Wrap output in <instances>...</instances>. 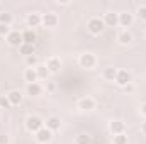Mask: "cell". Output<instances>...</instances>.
Wrapping results in <instances>:
<instances>
[{
  "label": "cell",
  "mask_w": 146,
  "mask_h": 144,
  "mask_svg": "<svg viewBox=\"0 0 146 144\" xmlns=\"http://www.w3.org/2000/svg\"><path fill=\"white\" fill-rule=\"evenodd\" d=\"M106 29V24L100 17H92L87 20V31L92 34V36H100Z\"/></svg>",
  "instance_id": "cell-1"
},
{
  "label": "cell",
  "mask_w": 146,
  "mask_h": 144,
  "mask_svg": "<svg viewBox=\"0 0 146 144\" xmlns=\"http://www.w3.org/2000/svg\"><path fill=\"white\" fill-rule=\"evenodd\" d=\"M78 65H80V68H83V70H94L95 68V65H97V58H95V54L94 53H82L80 56H78Z\"/></svg>",
  "instance_id": "cell-2"
},
{
  "label": "cell",
  "mask_w": 146,
  "mask_h": 144,
  "mask_svg": "<svg viewBox=\"0 0 146 144\" xmlns=\"http://www.w3.org/2000/svg\"><path fill=\"white\" fill-rule=\"evenodd\" d=\"M24 126H26V129H27L29 132L36 134L39 129H42V127H44V120H42L39 115H27V117H26Z\"/></svg>",
  "instance_id": "cell-3"
},
{
  "label": "cell",
  "mask_w": 146,
  "mask_h": 144,
  "mask_svg": "<svg viewBox=\"0 0 146 144\" xmlns=\"http://www.w3.org/2000/svg\"><path fill=\"white\" fill-rule=\"evenodd\" d=\"M60 24V17L54 14V12H46V14H41V26L48 27V29H53Z\"/></svg>",
  "instance_id": "cell-4"
},
{
  "label": "cell",
  "mask_w": 146,
  "mask_h": 144,
  "mask_svg": "<svg viewBox=\"0 0 146 144\" xmlns=\"http://www.w3.org/2000/svg\"><path fill=\"white\" fill-rule=\"evenodd\" d=\"M76 105H78V108H80L82 112H92L94 108L97 107V102H95L94 97H88V95H87V97H82Z\"/></svg>",
  "instance_id": "cell-5"
},
{
  "label": "cell",
  "mask_w": 146,
  "mask_h": 144,
  "mask_svg": "<svg viewBox=\"0 0 146 144\" xmlns=\"http://www.w3.org/2000/svg\"><path fill=\"white\" fill-rule=\"evenodd\" d=\"M5 39H7L9 46L17 48V49H19V48H21V44L24 42V41H22V32H21V31H17V29H12V31H10V34L5 37Z\"/></svg>",
  "instance_id": "cell-6"
},
{
  "label": "cell",
  "mask_w": 146,
  "mask_h": 144,
  "mask_svg": "<svg viewBox=\"0 0 146 144\" xmlns=\"http://www.w3.org/2000/svg\"><path fill=\"white\" fill-rule=\"evenodd\" d=\"M34 137H36V141L39 144H48V143H51V139H53V132L44 126L42 129H39L36 134H34Z\"/></svg>",
  "instance_id": "cell-7"
},
{
  "label": "cell",
  "mask_w": 146,
  "mask_h": 144,
  "mask_svg": "<svg viewBox=\"0 0 146 144\" xmlns=\"http://www.w3.org/2000/svg\"><path fill=\"white\" fill-rule=\"evenodd\" d=\"M115 83L119 85V87H126V85H129V83H133V76H131V73L127 71V70H117V76H115Z\"/></svg>",
  "instance_id": "cell-8"
},
{
  "label": "cell",
  "mask_w": 146,
  "mask_h": 144,
  "mask_svg": "<svg viewBox=\"0 0 146 144\" xmlns=\"http://www.w3.org/2000/svg\"><path fill=\"white\" fill-rule=\"evenodd\" d=\"M109 131L112 136H117V134H124L126 132V124L119 119H114L109 122Z\"/></svg>",
  "instance_id": "cell-9"
},
{
  "label": "cell",
  "mask_w": 146,
  "mask_h": 144,
  "mask_svg": "<svg viewBox=\"0 0 146 144\" xmlns=\"http://www.w3.org/2000/svg\"><path fill=\"white\" fill-rule=\"evenodd\" d=\"M44 65H46V68L49 70L51 75H56V73H60V70H61V59H60V58H56V56L48 58Z\"/></svg>",
  "instance_id": "cell-10"
},
{
  "label": "cell",
  "mask_w": 146,
  "mask_h": 144,
  "mask_svg": "<svg viewBox=\"0 0 146 144\" xmlns=\"http://www.w3.org/2000/svg\"><path fill=\"white\" fill-rule=\"evenodd\" d=\"M102 20H104L106 27H117V26H119V14H115V12H107V14H104Z\"/></svg>",
  "instance_id": "cell-11"
},
{
  "label": "cell",
  "mask_w": 146,
  "mask_h": 144,
  "mask_svg": "<svg viewBox=\"0 0 146 144\" xmlns=\"http://www.w3.org/2000/svg\"><path fill=\"white\" fill-rule=\"evenodd\" d=\"M133 22H134V14H129V12H121L119 14V26L121 27L127 29V27L133 26Z\"/></svg>",
  "instance_id": "cell-12"
},
{
  "label": "cell",
  "mask_w": 146,
  "mask_h": 144,
  "mask_svg": "<svg viewBox=\"0 0 146 144\" xmlns=\"http://www.w3.org/2000/svg\"><path fill=\"white\" fill-rule=\"evenodd\" d=\"M117 42L122 44V46H129V44L133 42V34H131V31H129V29L119 31V32H117Z\"/></svg>",
  "instance_id": "cell-13"
},
{
  "label": "cell",
  "mask_w": 146,
  "mask_h": 144,
  "mask_svg": "<svg viewBox=\"0 0 146 144\" xmlns=\"http://www.w3.org/2000/svg\"><path fill=\"white\" fill-rule=\"evenodd\" d=\"M44 122H46L44 126H46L51 132H56V131H60V127H61V120H60V117H56V115H49Z\"/></svg>",
  "instance_id": "cell-14"
},
{
  "label": "cell",
  "mask_w": 146,
  "mask_h": 144,
  "mask_svg": "<svg viewBox=\"0 0 146 144\" xmlns=\"http://www.w3.org/2000/svg\"><path fill=\"white\" fill-rule=\"evenodd\" d=\"M26 24H27V27H39L41 26V14L39 12H31V14H27V17H26Z\"/></svg>",
  "instance_id": "cell-15"
},
{
  "label": "cell",
  "mask_w": 146,
  "mask_h": 144,
  "mask_svg": "<svg viewBox=\"0 0 146 144\" xmlns=\"http://www.w3.org/2000/svg\"><path fill=\"white\" fill-rule=\"evenodd\" d=\"M26 93L29 95V97H39L41 93H42V85L41 83H27V87H26Z\"/></svg>",
  "instance_id": "cell-16"
},
{
  "label": "cell",
  "mask_w": 146,
  "mask_h": 144,
  "mask_svg": "<svg viewBox=\"0 0 146 144\" xmlns=\"http://www.w3.org/2000/svg\"><path fill=\"white\" fill-rule=\"evenodd\" d=\"M7 98H9L10 105H21V104H22L24 95H22L19 90H10V92L7 93Z\"/></svg>",
  "instance_id": "cell-17"
},
{
  "label": "cell",
  "mask_w": 146,
  "mask_h": 144,
  "mask_svg": "<svg viewBox=\"0 0 146 144\" xmlns=\"http://www.w3.org/2000/svg\"><path fill=\"white\" fill-rule=\"evenodd\" d=\"M36 32H34V29H26V31H22V41L26 42V44H33L34 46V42H36Z\"/></svg>",
  "instance_id": "cell-18"
},
{
  "label": "cell",
  "mask_w": 146,
  "mask_h": 144,
  "mask_svg": "<svg viewBox=\"0 0 146 144\" xmlns=\"http://www.w3.org/2000/svg\"><path fill=\"white\" fill-rule=\"evenodd\" d=\"M115 76H117V68H114V66H107V68H104V71H102V78H104L106 81H115Z\"/></svg>",
  "instance_id": "cell-19"
},
{
  "label": "cell",
  "mask_w": 146,
  "mask_h": 144,
  "mask_svg": "<svg viewBox=\"0 0 146 144\" xmlns=\"http://www.w3.org/2000/svg\"><path fill=\"white\" fill-rule=\"evenodd\" d=\"M36 73H37V80H48L51 76V73L46 68V65H41V63L36 66Z\"/></svg>",
  "instance_id": "cell-20"
},
{
  "label": "cell",
  "mask_w": 146,
  "mask_h": 144,
  "mask_svg": "<svg viewBox=\"0 0 146 144\" xmlns=\"http://www.w3.org/2000/svg\"><path fill=\"white\" fill-rule=\"evenodd\" d=\"M24 80H26L27 83H36L37 81L36 68H26V70H24Z\"/></svg>",
  "instance_id": "cell-21"
},
{
  "label": "cell",
  "mask_w": 146,
  "mask_h": 144,
  "mask_svg": "<svg viewBox=\"0 0 146 144\" xmlns=\"http://www.w3.org/2000/svg\"><path fill=\"white\" fill-rule=\"evenodd\" d=\"M19 53L22 54V56H31V54H36V51H34V46L33 44H26V42H22L21 44V48H19Z\"/></svg>",
  "instance_id": "cell-22"
},
{
  "label": "cell",
  "mask_w": 146,
  "mask_h": 144,
  "mask_svg": "<svg viewBox=\"0 0 146 144\" xmlns=\"http://www.w3.org/2000/svg\"><path fill=\"white\" fill-rule=\"evenodd\" d=\"M12 22H14V15L10 14V12H0V24H3V26H12Z\"/></svg>",
  "instance_id": "cell-23"
},
{
  "label": "cell",
  "mask_w": 146,
  "mask_h": 144,
  "mask_svg": "<svg viewBox=\"0 0 146 144\" xmlns=\"http://www.w3.org/2000/svg\"><path fill=\"white\" fill-rule=\"evenodd\" d=\"M90 143H92V137L85 132L76 134V137H75V144H90Z\"/></svg>",
  "instance_id": "cell-24"
},
{
  "label": "cell",
  "mask_w": 146,
  "mask_h": 144,
  "mask_svg": "<svg viewBox=\"0 0 146 144\" xmlns=\"http://www.w3.org/2000/svg\"><path fill=\"white\" fill-rule=\"evenodd\" d=\"M136 17L141 20V22H146V3H141L136 10Z\"/></svg>",
  "instance_id": "cell-25"
},
{
  "label": "cell",
  "mask_w": 146,
  "mask_h": 144,
  "mask_svg": "<svg viewBox=\"0 0 146 144\" xmlns=\"http://www.w3.org/2000/svg\"><path fill=\"white\" fill-rule=\"evenodd\" d=\"M26 65H27V68H36L37 65H39V59H37L36 54L27 56V58H26Z\"/></svg>",
  "instance_id": "cell-26"
},
{
  "label": "cell",
  "mask_w": 146,
  "mask_h": 144,
  "mask_svg": "<svg viewBox=\"0 0 146 144\" xmlns=\"http://www.w3.org/2000/svg\"><path fill=\"white\" fill-rule=\"evenodd\" d=\"M112 143L114 144H127V136H126V132H124V134L112 136Z\"/></svg>",
  "instance_id": "cell-27"
},
{
  "label": "cell",
  "mask_w": 146,
  "mask_h": 144,
  "mask_svg": "<svg viewBox=\"0 0 146 144\" xmlns=\"http://www.w3.org/2000/svg\"><path fill=\"white\" fill-rule=\"evenodd\" d=\"M9 107H12V105L7 98V95H0V108H9Z\"/></svg>",
  "instance_id": "cell-28"
},
{
  "label": "cell",
  "mask_w": 146,
  "mask_h": 144,
  "mask_svg": "<svg viewBox=\"0 0 146 144\" xmlns=\"http://www.w3.org/2000/svg\"><path fill=\"white\" fill-rule=\"evenodd\" d=\"M10 26H3V24H0V36L2 37H7L9 34H10Z\"/></svg>",
  "instance_id": "cell-29"
},
{
  "label": "cell",
  "mask_w": 146,
  "mask_h": 144,
  "mask_svg": "<svg viewBox=\"0 0 146 144\" xmlns=\"http://www.w3.org/2000/svg\"><path fill=\"white\" fill-rule=\"evenodd\" d=\"M0 144H10V137L7 134H0Z\"/></svg>",
  "instance_id": "cell-30"
},
{
  "label": "cell",
  "mask_w": 146,
  "mask_h": 144,
  "mask_svg": "<svg viewBox=\"0 0 146 144\" xmlns=\"http://www.w3.org/2000/svg\"><path fill=\"white\" fill-rule=\"evenodd\" d=\"M124 92H126V93H133V92H134V85H133V83L126 85V87H124Z\"/></svg>",
  "instance_id": "cell-31"
},
{
  "label": "cell",
  "mask_w": 146,
  "mask_h": 144,
  "mask_svg": "<svg viewBox=\"0 0 146 144\" xmlns=\"http://www.w3.org/2000/svg\"><path fill=\"white\" fill-rule=\"evenodd\" d=\"M139 114H141L143 117H146V102H143V104L139 105Z\"/></svg>",
  "instance_id": "cell-32"
},
{
  "label": "cell",
  "mask_w": 146,
  "mask_h": 144,
  "mask_svg": "<svg viewBox=\"0 0 146 144\" xmlns=\"http://www.w3.org/2000/svg\"><path fill=\"white\" fill-rule=\"evenodd\" d=\"M141 132L146 136V120H143V122H141Z\"/></svg>",
  "instance_id": "cell-33"
},
{
  "label": "cell",
  "mask_w": 146,
  "mask_h": 144,
  "mask_svg": "<svg viewBox=\"0 0 146 144\" xmlns=\"http://www.w3.org/2000/svg\"><path fill=\"white\" fill-rule=\"evenodd\" d=\"M56 3H58V5H70V2H68V0H61V2L58 0Z\"/></svg>",
  "instance_id": "cell-34"
},
{
  "label": "cell",
  "mask_w": 146,
  "mask_h": 144,
  "mask_svg": "<svg viewBox=\"0 0 146 144\" xmlns=\"http://www.w3.org/2000/svg\"><path fill=\"white\" fill-rule=\"evenodd\" d=\"M48 90H49V92H51V90H54V85H53V83H49V85H48Z\"/></svg>",
  "instance_id": "cell-35"
},
{
  "label": "cell",
  "mask_w": 146,
  "mask_h": 144,
  "mask_svg": "<svg viewBox=\"0 0 146 144\" xmlns=\"http://www.w3.org/2000/svg\"><path fill=\"white\" fill-rule=\"evenodd\" d=\"M145 37H146V31H145Z\"/></svg>",
  "instance_id": "cell-36"
}]
</instances>
